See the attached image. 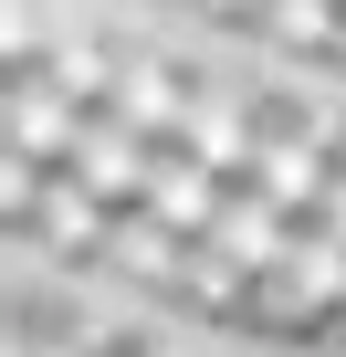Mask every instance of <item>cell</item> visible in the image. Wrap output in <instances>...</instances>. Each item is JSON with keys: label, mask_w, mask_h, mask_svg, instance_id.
Listing matches in <instances>:
<instances>
[{"label": "cell", "mask_w": 346, "mask_h": 357, "mask_svg": "<svg viewBox=\"0 0 346 357\" xmlns=\"http://www.w3.org/2000/svg\"><path fill=\"white\" fill-rule=\"evenodd\" d=\"M189 95H200V84H189V63H179V53H147V43H126V63H116V95H105V105H116L136 137H179Z\"/></svg>", "instance_id": "7"}, {"label": "cell", "mask_w": 346, "mask_h": 357, "mask_svg": "<svg viewBox=\"0 0 346 357\" xmlns=\"http://www.w3.org/2000/svg\"><path fill=\"white\" fill-rule=\"evenodd\" d=\"M11 357H105V347H74V336H32V315L11 326Z\"/></svg>", "instance_id": "15"}, {"label": "cell", "mask_w": 346, "mask_h": 357, "mask_svg": "<svg viewBox=\"0 0 346 357\" xmlns=\"http://www.w3.org/2000/svg\"><path fill=\"white\" fill-rule=\"evenodd\" d=\"M336 32H346V0H262V22H252V43L273 63H325Z\"/></svg>", "instance_id": "11"}, {"label": "cell", "mask_w": 346, "mask_h": 357, "mask_svg": "<svg viewBox=\"0 0 346 357\" xmlns=\"http://www.w3.org/2000/svg\"><path fill=\"white\" fill-rule=\"evenodd\" d=\"M294 231H304V221H294L283 200H262L252 178H231V200H221V221H210V242H221V252H242L252 273H262V263H283V252H294Z\"/></svg>", "instance_id": "10"}, {"label": "cell", "mask_w": 346, "mask_h": 357, "mask_svg": "<svg viewBox=\"0 0 346 357\" xmlns=\"http://www.w3.org/2000/svg\"><path fill=\"white\" fill-rule=\"evenodd\" d=\"M105 231H116V211L84 190L74 168H53L42 221H32V231H11V263H22V273H32V263H63V273H74V263H105Z\"/></svg>", "instance_id": "3"}, {"label": "cell", "mask_w": 346, "mask_h": 357, "mask_svg": "<svg viewBox=\"0 0 346 357\" xmlns=\"http://www.w3.org/2000/svg\"><path fill=\"white\" fill-rule=\"evenodd\" d=\"M179 147L210 158L221 178H252V147H262V105H242L231 84H200L189 116H179Z\"/></svg>", "instance_id": "8"}, {"label": "cell", "mask_w": 346, "mask_h": 357, "mask_svg": "<svg viewBox=\"0 0 346 357\" xmlns=\"http://www.w3.org/2000/svg\"><path fill=\"white\" fill-rule=\"evenodd\" d=\"M325 63H336V74H346V32H336V53H325Z\"/></svg>", "instance_id": "17"}, {"label": "cell", "mask_w": 346, "mask_h": 357, "mask_svg": "<svg viewBox=\"0 0 346 357\" xmlns=\"http://www.w3.org/2000/svg\"><path fill=\"white\" fill-rule=\"evenodd\" d=\"M189 22H210V32H252L262 22V0H179Z\"/></svg>", "instance_id": "14"}, {"label": "cell", "mask_w": 346, "mask_h": 357, "mask_svg": "<svg viewBox=\"0 0 346 357\" xmlns=\"http://www.w3.org/2000/svg\"><path fill=\"white\" fill-rule=\"evenodd\" d=\"M84 116L95 105H74L53 74H42V53H11V84H0V147H22V158H74V137H84Z\"/></svg>", "instance_id": "2"}, {"label": "cell", "mask_w": 346, "mask_h": 357, "mask_svg": "<svg viewBox=\"0 0 346 357\" xmlns=\"http://www.w3.org/2000/svg\"><path fill=\"white\" fill-rule=\"evenodd\" d=\"M252 190H262V200H283L294 221H315V211H325V190H336V147H315L304 126L262 116V147H252Z\"/></svg>", "instance_id": "5"}, {"label": "cell", "mask_w": 346, "mask_h": 357, "mask_svg": "<svg viewBox=\"0 0 346 357\" xmlns=\"http://www.w3.org/2000/svg\"><path fill=\"white\" fill-rule=\"evenodd\" d=\"M157 147H168V137H136V126H126L116 105H95L63 168L84 178V190H95L105 211H136V200H147V178H157Z\"/></svg>", "instance_id": "4"}, {"label": "cell", "mask_w": 346, "mask_h": 357, "mask_svg": "<svg viewBox=\"0 0 346 357\" xmlns=\"http://www.w3.org/2000/svg\"><path fill=\"white\" fill-rule=\"evenodd\" d=\"M116 63H126V43H105V32H63V43H42V74H53L74 105H105V95H116Z\"/></svg>", "instance_id": "13"}, {"label": "cell", "mask_w": 346, "mask_h": 357, "mask_svg": "<svg viewBox=\"0 0 346 357\" xmlns=\"http://www.w3.org/2000/svg\"><path fill=\"white\" fill-rule=\"evenodd\" d=\"M221 200H231V178H221L210 158H189L179 137H168V147H157V178H147V211H157L168 231H189V242H210Z\"/></svg>", "instance_id": "9"}, {"label": "cell", "mask_w": 346, "mask_h": 357, "mask_svg": "<svg viewBox=\"0 0 346 357\" xmlns=\"http://www.w3.org/2000/svg\"><path fill=\"white\" fill-rule=\"evenodd\" d=\"M252 284H262V273H252L242 252H221V242H189V263H179V305H200V315H221V326L252 315Z\"/></svg>", "instance_id": "12"}, {"label": "cell", "mask_w": 346, "mask_h": 357, "mask_svg": "<svg viewBox=\"0 0 346 357\" xmlns=\"http://www.w3.org/2000/svg\"><path fill=\"white\" fill-rule=\"evenodd\" d=\"M179 263H189V231H168L147 200L136 211H116V231H105V284H126V294H179Z\"/></svg>", "instance_id": "6"}, {"label": "cell", "mask_w": 346, "mask_h": 357, "mask_svg": "<svg viewBox=\"0 0 346 357\" xmlns=\"http://www.w3.org/2000/svg\"><path fill=\"white\" fill-rule=\"evenodd\" d=\"M315 221H325V231L346 242V158H336V190H325V211H315Z\"/></svg>", "instance_id": "16"}, {"label": "cell", "mask_w": 346, "mask_h": 357, "mask_svg": "<svg viewBox=\"0 0 346 357\" xmlns=\"http://www.w3.org/2000/svg\"><path fill=\"white\" fill-rule=\"evenodd\" d=\"M252 326H273V336H346V242H336L325 221H304L294 252L262 263Z\"/></svg>", "instance_id": "1"}]
</instances>
